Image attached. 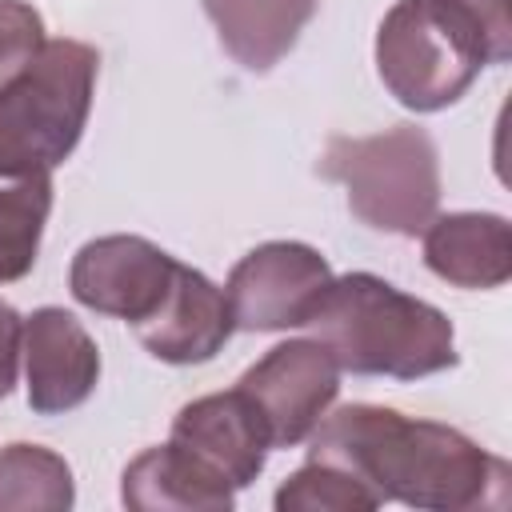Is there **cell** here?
Returning a JSON list of instances; mask_svg holds the SVG:
<instances>
[{"mask_svg":"<svg viewBox=\"0 0 512 512\" xmlns=\"http://www.w3.org/2000/svg\"><path fill=\"white\" fill-rule=\"evenodd\" d=\"M264 416L272 448H292L328 412L340 392V364L320 340L276 344L260 364H252L236 384Z\"/></svg>","mask_w":512,"mask_h":512,"instance_id":"52a82bcc","label":"cell"},{"mask_svg":"<svg viewBox=\"0 0 512 512\" xmlns=\"http://www.w3.org/2000/svg\"><path fill=\"white\" fill-rule=\"evenodd\" d=\"M72 504L68 464L40 444H12L0 452V508L60 512Z\"/></svg>","mask_w":512,"mask_h":512,"instance_id":"2e32d148","label":"cell"},{"mask_svg":"<svg viewBox=\"0 0 512 512\" xmlns=\"http://www.w3.org/2000/svg\"><path fill=\"white\" fill-rule=\"evenodd\" d=\"M512 0H400L376 36L384 88L416 112L448 108L484 64L512 56Z\"/></svg>","mask_w":512,"mask_h":512,"instance_id":"7a4b0ae2","label":"cell"},{"mask_svg":"<svg viewBox=\"0 0 512 512\" xmlns=\"http://www.w3.org/2000/svg\"><path fill=\"white\" fill-rule=\"evenodd\" d=\"M332 284L328 260L296 240H272L252 248L228 276V308L236 328L280 332L312 320L320 296Z\"/></svg>","mask_w":512,"mask_h":512,"instance_id":"8992f818","label":"cell"},{"mask_svg":"<svg viewBox=\"0 0 512 512\" xmlns=\"http://www.w3.org/2000/svg\"><path fill=\"white\" fill-rule=\"evenodd\" d=\"M316 168L348 188V208L368 228L420 236L436 220L440 164L424 128L396 124L380 136H332Z\"/></svg>","mask_w":512,"mask_h":512,"instance_id":"5b68a950","label":"cell"},{"mask_svg":"<svg viewBox=\"0 0 512 512\" xmlns=\"http://www.w3.org/2000/svg\"><path fill=\"white\" fill-rule=\"evenodd\" d=\"M236 320L228 308V296L196 268L180 264L176 280L168 288V300L160 312L136 328L140 344L168 364H204L212 360L224 340L232 336Z\"/></svg>","mask_w":512,"mask_h":512,"instance_id":"8fae6325","label":"cell"},{"mask_svg":"<svg viewBox=\"0 0 512 512\" xmlns=\"http://www.w3.org/2000/svg\"><path fill=\"white\" fill-rule=\"evenodd\" d=\"M380 500L344 468L324 464V460H308L280 492H276V508L280 512H368Z\"/></svg>","mask_w":512,"mask_h":512,"instance_id":"e0dca14e","label":"cell"},{"mask_svg":"<svg viewBox=\"0 0 512 512\" xmlns=\"http://www.w3.org/2000/svg\"><path fill=\"white\" fill-rule=\"evenodd\" d=\"M20 352H24V320L16 316L12 304L0 300V396H8L16 384Z\"/></svg>","mask_w":512,"mask_h":512,"instance_id":"d6986e66","label":"cell"},{"mask_svg":"<svg viewBox=\"0 0 512 512\" xmlns=\"http://www.w3.org/2000/svg\"><path fill=\"white\" fill-rule=\"evenodd\" d=\"M308 328L356 376L416 380L456 364L448 316L372 272L332 280Z\"/></svg>","mask_w":512,"mask_h":512,"instance_id":"3957f363","label":"cell"},{"mask_svg":"<svg viewBox=\"0 0 512 512\" xmlns=\"http://www.w3.org/2000/svg\"><path fill=\"white\" fill-rule=\"evenodd\" d=\"M428 268L456 288H500L512 276V228L492 212H456L424 232Z\"/></svg>","mask_w":512,"mask_h":512,"instance_id":"7c38bea8","label":"cell"},{"mask_svg":"<svg viewBox=\"0 0 512 512\" xmlns=\"http://www.w3.org/2000/svg\"><path fill=\"white\" fill-rule=\"evenodd\" d=\"M176 268L180 260H172L144 236H100L76 252L68 284L84 308L140 328L168 300Z\"/></svg>","mask_w":512,"mask_h":512,"instance_id":"ba28073f","label":"cell"},{"mask_svg":"<svg viewBox=\"0 0 512 512\" xmlns=\"http://www.w3.org/2000/svg\"><path fill=\"white\" fill-rule=\"evenodd\" d=\"M48 212H52L48 172L0 188V284H12L32 272Z\"/></svg>","mask_w":512,"mask_h":512,"instance_id":"9a60e30c","label":"cell"},{"mask_svg":"<svg viewBox=\"0 0 512 512\" xmlns=\"http://www.w3.org/2000/svg\"><path fill=\"white\" fill-rule=\"evenodd\" d=\"M172 440L208 460L232 488L252 484L272 448L260 408L240 388L184 404L172 420Z\"/></svg>","mask_w":512,"mask_h":512,"instance_id":"30bf717a","label":"cell"},{"mask_svg":"<svg viewBox=\"0 0 512 512\" xmlns=\"http://www.w3.org/2000/svg\"><path fill=\"white\" fill-rule=\"evenodd\" d=\"M124 504L136 512L156 508H192V512H224L232 508V484L184 444H160L140 452L124 468Z\"/></svg>","mask_w":512,"mask_h":512,"instance_id":"4fadbf2b","label":"cell"},{"mask_svg":"<svg viewBox=\"0 0 512 512\" xmlns=\"http://www.w3.org/2000/svg\"><path fill=\"white\" fill-rule=\"evenodd\" d=\"M100 56L80 40H44L40 52L0 84V176L52 172L80 140Z\"/></svg>","mask_w":512,"mask_h":512,"instance_id":"277c9868","label":"cell"},{"mask_svg":"<svg viewBox=\"0 0 512 512\" xmlns=\"http://www.w3.org/2000/svg\"><path fill=\"white\" fill-rule=\"evenodd\" d=\"M312 432L308 460L352 472L380 504L404 500L412 508L464 512L504 508L512 496V468L436 420L348 404Z\"/></svg>","mask_w":512,"mask_h":512,"instance_id":"6da1fadb","label":"cell"},{"mask_svg":"<svg viewBox=\"0 0 512 512\" xmlns=\"http://www.w3.org/2000/svg\"><path fill=\"white\" fill-rule=\"evenodd\" d=\"M320 0H204L220 44L248 72H268L300 40Z\"/></svg>","mask_w":512,"mask_h":512,"instance_id":"5bb4252c","label":"cell"},{"mask_svg":"<svg viewBox=\"0 0 512 512\" xmlns=\"http://www.w3.org/2000/svg\"><path fill=\"white\" fill-rule=\"evenodd\" d=\"M28 404L40 416L84 404L100 380V352L84 324L64 308H40L24 320Z\"/></svg>","mask_w":512,"mask_h":512,"instance_id":"9c48e42d","label":"cell"},{"mask_svg":"<svg viewBox=\"0 0 512 512\" xmlns=\"http://www.w3.org/2000/svg\"><path fill=\"white\" fill-rule=\"evenodd\" d=\"M44 44V20L24 0H0V84H8Z\"/></svg>","mask_w":512,"mask_h":512,"instance_id":"ac0fdd59","label":"cell"}]
</instances>
